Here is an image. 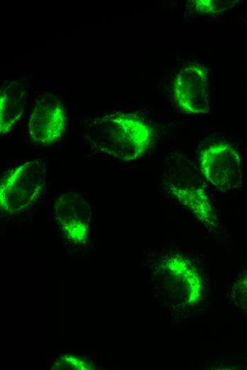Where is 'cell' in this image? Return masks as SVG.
<instances>
[{
    "mask_svg": "<svg viewBox=\"0 0 247 370\" xmlns=\"http://www.w3.org/2000/svg\"><path fill=\"white\" fill-rule=\"evenodd\" d=\"M87 120L84 137L96 152L131 161L143 156L152 144L150 127L134 114L112 112Z\"/></svg>",
    "mask_w": 247,
    "mask_h": 370,
    "instance_id": "cell-1",
    "label": "cell"
},
{
    "mask_svg": "<svg viewBox=\"0 0 247 370\" xmlns=\"http://www.w3.org/2000/svg\"><path fill=\"white\" fill-rule=\"evenodd\" d=\"M174 97L182 111L189 114L209 112V83L208 69L191 64L177 75L174 83Z\"/></svg>",
    "mask_w": 247,
    "mask_h": 370,
    "instance_id": "cell-5",
    "label": "cell"
},
{
    "mask_svg": "<svg viewBox=\"0 0 247 370\" xmlns=\"http://www.w3.org/2000/svg\"><path fill=\"white\" fill-rule=\"evenodd\" d=\"M57 224L66 236L75 243L87 240L92 211L87 201L79 194L66 192L55 204Z\"/></svg>",
    "mask_w": 247,
    "mask_h": 370,
    "instance_id": "cell-8",
    "label": "cell"
},
{
    "mask_svg": "<svg viewBox=\"0 0 247 370\" xmlns=\"http://www.w3.org/2000/svg\"><path fill=\"white\" fill-rule=\"evenodd\" d=\"M164 183L168 194L204 226H216L215 211L197 174H169Z\"/></svg>",
    "mask_w": 247,
    "mask_h": 370,
    "instance_id": "cell-4",
    "label": "cell"
},
{
    "mask_svg": "<svg viewBox=\"0 0 247 370\" xmlns=\"http://www.w3.org/2000/svg\"><path fill=\"white\" fill-rule=\"evenodd\" d=\"M233 299L247 316V272L236 281L232 287Z\"/></svg>",
    "mask_w": 247,
    "mask_h": 370,
    "instance_id": "cell-10",
    "label": "cell"
},
{
    "mask_svg": "<svg viewBox=\"0 0 247 370\" xmlns=\"http://www.w3.org/2000/svg\"><path fill=\"white\" fill-rule=\"evenodd\" d=\"M161 265L172 289L175 302L185 307L197 303L202 295V281L192 262L183 255L172 254L167 255Z\"/></svg>",
    "mask_w": 247,
    "mask_h": 370,
    "instance_id": "cell-7",
    "label": "cell"
},
{
    "mask_svg": "<svg viewBox=\"0 0 247 370\" xmlns=\"http://www.w3.org/2000/svg\"><path fill=\"white\" fill-rule=\"evenodd\" d=\"M67 123L66 109L53 94L40 95L30 116L28 132L40 144H50L64 134Z\"/></svg>",
    "mask_w": 247,
    "mask_h": 370,
    "instance_id": "cell-6",
    "label": "cell"
},
{
    "mask_svg": "<svg viewBox=\"0 0 247 370\" xmlns=\"http://www.w3.org/2000/svg\"><path fill=\"white\" fill-rule=\"evenodd\" d=\"M195 4V9L199 13H212L219 11V5L220 4L216 3L214 1H194Z\"/></svg>",
    "mask_w": 247,
    "mask_h": 370,
    "instance_id": "cell-11",
    "label": "cell"
},
{
    "mask_svg": "<svg viewBox=\"0 0 247 370\" xmlns=\"http://www.w3.org/2000/svg\"><path fill=\"white\" fill-rule=\"evenodd\" d=\"M48 162L45 159L28 161L1 181V208L13 213L25 209L43 192L45 186Z\"/></svg>",
    "mask_w": 247,
    "mask_h": 370,
    "instance_id": "cell-2",
    "label": "cell"
},
{
    "mask_svg": "<svg viewBox=\"0 0 247 370\" xmlns=\"http://www.w3.org/2000/svg\"><path fill=\"white\" fill-rule=\"evenodd\" d=\"M199 165L205 179L223 192L237 190L243 186L241 156L228 143H219L206 148L200 155Z\"/></svg>",
    "mask_w": 247,
    "mask_h": 370,
    "instance_id": "cell-3",
    "label": "cell"
},
{
    "mask_svg": "<svg viewBox=\"0 0 247 370\" xmlns=\"http://www.w3.org/2000/svg\"><path fill=\"white\" fill-rule=\"evenodd\" d=\"M28 99V90L21 80H6L0 94V131L4 134L18 122Z\"/></svg>",
    "mask_w": 247,
    "mask_h": 370,
    "instance_id": "cell-9",
    "label": "cell"
}]
</instances>
